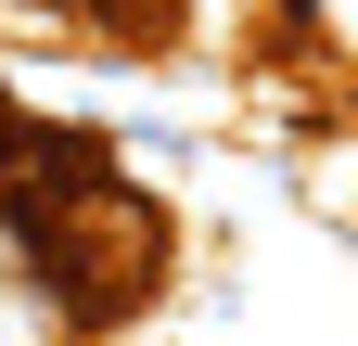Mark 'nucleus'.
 Masks as SVG:
<instances>
[{
	"mask_svg": "<svg viewBox=\"0 0 358 346\" xmlns=\"http://www.w3.org/2000/svg\"><path fill=\"white\" fill-rule=\"evenodd\" d=\"M0 256L64 346H128L179 295L166 193H141V167L103 128H64L38 103H13V128H0Z\"/></svg>",
	"mask_w": 358,
	"mask_h": 346,
	"instance_id": "nucleus-1",
	"label": "nucleus"
}]
</instances>
